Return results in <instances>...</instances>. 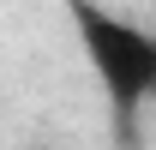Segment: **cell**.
Wrapping results in <instances>:
<instances>
[{
    "mask_svg": "<svg viewBox=\"0 0 156 150\" xmlns=\"http://www.w3.org/2000/svg\"><path fill=\"white\" fill-rule=\"evenodd\" d=\"M72 24H78L84 60H90L96 84L108 90L120 126H132L144 114V102L156 96V36L114 18V12H102L96 0H72Z\"/></svg>",
    "mask_w": 156,
    "mask_h": 150,
    "instance_id": "cell-1",
    "label": "cell"
}]
</instances>
